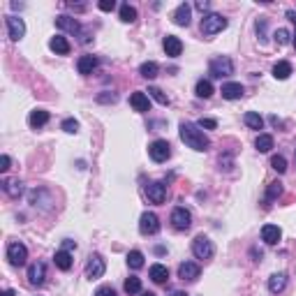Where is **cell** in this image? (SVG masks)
<instances>
[{"label":"cell","mask_w":296,"mask_h":296,"mask_svg":"<svg viewBox=\"0 0 296 296\" xmlns=\"http://www.w3.org/2000/svg\"><path fill=\"white\" fill-rule=\"evenodd\" d=\"M178 134H181V141L187 146V148H192V151H208V146H211V139L204 134V130H201L197 123H181V127H178Z\"/></svg>","instance_id":"cell-1"},{"label":"cell","mask_w":296,"mask_h":296,"mask_svg":"<svg viewBox=\"0 0 296 296\" xmlns=\"http://www.w3.org/2000/svg\"><path fill=\"white\" fill-rule=\"evenodd\" d=\"M229 25V21L225 19L222 14H216V12H211V14H206L204 19H201V33H204L206 37L211 35H218V33H222Z\"/></svg>","instance_id":"cell-2"},{"label":"cell","mask_w":296,"mask_h":296,"mask_svg":"<svg viewBox=\"0 0 296 296\" xmlns=\"http://www.w3.org/2000/svg\"><path fill=\"white\" fill-rule=\"evenodd\" d=\"M192 255L197 257V259H201V261H208L213 255H216V248H213V241L208 238V236H204V234H199L192 241Z\"/></svg>","instance_id":"cell-3"},{"label":"cell","mask_w":296,"mask_h":296,"mask_svg":"<svg viewBox=\"0 0 296 296\" xmlns=\"http://www.w3.org/2000/svg\"><path fill=\"white\" fill-rule=\"evenodd\" d=\"M208 72H211V76H216V79L231 76L234 74V61L227 58V56H218V58H213V61L208 63Z\"/></svg>","instance_id":"cell-4"},{"label":"cell","mask_w":296,"mask_h":296,"mask_svg":"<svg viewBox=\"0 0 296 296\" xmlns=\"http://www.w3.org/2000/svg\"><path fill=\"white\" fill-rule=\"evenodd\" d=\"M148 155H151L153 162H167L171 157V146H169V141L155 139L151 146H148Z\"/></svg>","instance_id":"cell-5"},{"label":"cell","mask_w":296,"mask_h":296,"mask_svg":"<svg viewBox=\"0 0 296 296\" xmlns=\"http://www.w3.org/2000/svg\"><path fill=\"white\" fill-rule=\"evenodd\" d=\"M104 271H106V264L100 255L88 257V261H86V278H88V280H100V278L104 276Z\"/></svg>","instance_id":"cell-6"},{"label":"cell","mask_w":296,"mask_h":296,"mask_svg":"<svg viewBox=\"0 0 296 296\" xmlns=\"http://www.w3.org/2000/svg\"><path fill=\"white\" fill-rule=\"evenodd\" d=\"M25 259H28V248L19 241H12L10 246H7V261H10L12 266H23Z\"/></svg>","instance_id":"cell-7"},{"label":"cell","mask_w":296,"mask_h":296,"mask_svg":"<svg viewBox=\"0 0 296 296\" xmlns=\"http://www.w3.org/2000/svg\"><path fill=\"white\" fill-rule=\"evenodd\" d=\"M139 231L144 236L157 234V231H160V218H157L155 213H151V211L141 213V218H139Z\"/></svg>","instance_id":"cell-8"},{"label":"cell","mask_w":296,"mask_h":296,"mask_svg":"<svg viewBox=\"0 0 296 296\" xmlns=\"http://www.w3.org/2000/svg\"><path fill=\"white\" fill-rule=\"evenodd\" d=\"M171 225H174V229H178V231L190 229L192 216H190V211H187L185 206H176L174 211H171Z\"/></svg>","instance_id":"cell-9"},{"label":"cell","mask_w":296,"mask_h":296,"mask_svg":"<svg viewBox=\"0 0 296 296\" xmlns=\"http://www.w3.org/2000/svg\"><path fill=\"white\" fill-rule=\"evenodd\" d=\"M5 23H7V33H10V40L19 42L21 37L25 35V23H23V19H21V16H7Z\"/></svg>","instance_id":"cell-10"},{"label":"cell","mask_w":296,"mask_h":296,"mask_svg":"<svg viewBox=\"0 0 296 296\" xmlns=\"http://www.w3.org/2000/svg\"><path fill=\"white\" fill-rule=\"evenodd\" d=\"M146 197L153 201V204H162L167 199V185L162 181H153L146 185Z\"/></svg>","instance_id":"cell-11"},{"label":"cell","mask_w":296,"mask_h":296,"mask_svg":"<svg viewBox=\"0 0 296 296\" xmlns=\"http://www.w3.org/2000/svg\"><path fill=\"white\" fill-rule=\"evenodd\" d=\"M56 25H58L61 31L70 33V35H84V31H81V23L76 19H72V16H65V14L56 16Z\"/></svg>","instance_id":"cell-12"},{"label":"cell","mask_w":296,"mask_h":296,"mask_svg":"<svg viewBox=\"0 0 296 296\" xmlns=\"http://www.w3.org/2000/svg\"><path fill=\"white\" fill-rule=\"evenodd\" d=\"M44 280H46V266L42 264V261L31 264V268H28V282H31L33 287H42Z\"/></svg>","instance_id":"cell-13"},{"label":"cell","mask_w":296,"mask_h":296,"mask_svg":"<svg viewBox=\"0 0 296 296\" xmlns=\"http://www.w3.org/2000/svg\"><path fill=\"white\" fill-rule=\"evenodd\" d=\"M199 273H201V268L195 261H183V264L178 266V278H181L183 282H195L197 278H199Z\"/></svg>","instance_id":"cell-14"},{"label":"cell","mask_w":296,"mask_h":296,"mask_svg":"<svg viewBox=\"0 0 296 296\" xmlns=\"http://www.w3.org/2000/svg\"><path fill=\"white\" fill-rule=\"evenodd\" d=\"M130 104L134 111H139V114H146V111H151V100H148V95H146L144 91H137L130 95Z\"/></svg>","instance_id":"cell-15"},{"label":"cell","mask_w":296,"mask_h":296,"mask_svg":"<svg viewBox=\"0 0 296 296\" xmlns=\"http://www.w3.org/2000/svg\"><path fill=\"white\" fill-rule=\"evenodd\" d=\"M282 238V231L278 225H264L261 227V241L268 243V246H276L278 241Z\"/></svg>","instance_id":"cell-16"},{"label":"cell","mask_w":296,"mask_h":296,"mask_svg":"<svg viewBox=\"0 0 296 296\" xmlns=\"http://www.w3.org/2000/svg\"><path fill=\"white\" fill-rule=\"evenodd\" d=\"M162 44H165V51H167V56H169V58H178V56L183 53V42L178 40L176 35H167Z\"/></svg>","instance_id":"cell-17"},{"label":"cell","mask_w":296,"mask_h":296,"mask_svg":"<svg viewBox=\"0 0 296 296\" xmlns=\"http://www.w3.org/2000/svg\"><path fill=\"white\" fill-rule=\"evenodd\" d=\"M190 19H192V5L181 3L174 12V23L176 25H190Z\"/></svg>","instance_id":"cell-18"},{"label":"cell","mask_w":296,"mask_h":296,"mask_svg":"<svg viewBox=\"0 0 296 296\" xmlns=\"http://www.w3.org/2000/svg\"><path fill=\"white\" fill-rule=\"evenodd\" d=\"M222 97L225 100H238V97H243V86L236 84V81H229V84H222Z\"/></svg>","instance_id":"cell-19"},{"label":"cell","mask_w":296,"mask_h":296,"mask_svg":"<svg viewBox=\"0 0 296 296\" xmlns=\"http://www.w3.org/2000/svg\"><path fill=\"white\" fill-rule=\"evenodd\" d=\"M49 111H44V109H35V111H31V116H28V123H31V127L33 130H40V127H44L46 123H49Z\"/></svg>","instance_id":"cell-20"},{"label":"cell","mask_w":296,"mask_h":296,"mask_svg":"<svg viewBox=\"0 0 296 296\" xmlns=\"http://www.w3.org/2000/svg\"><path fill=\"white\" fill-rule=\"evenodd\" d=\"M97 63L100 61H97L95 56H81L79 61H76V70H79V74H93Z\"/></svg>","instance_id":"cell-21"},{"label":"cell","mask_w":296,"mask_h":296,"mask_svg":"<svg viewBox=\"0 0 296 296\" xmlns=\"http://www.w3.org/2000/svg\"><path fill=\"white\" fill-rule=\"evenodd\" d=\"M148 276H151L153 282H157V285H165V282L169 280V268H167L165 264H153L151 271H148Z\"/></svg>","instance_id":"cell-22"},{"label":"cell","mask_w":296,"mask_h":296,"mask_svg":"<svg viewBox=\"0 0 296 296\" xmlns=\"http://www.w3.org/2000/svg\"><path fill=\"white\" fill-rule=\"evenodd\" d=\"M49 46H51V51H56L58 56H67L72 51V46H70V42H67V37H63V35L51 37Z\"/></svg>","instance_id":"cell-23"},{"label":"cell","mask_w":296,"mask_h":296,"mask_svg":"<svg viewBox=\"0 0 296 296\" xmlns=\"http://www.w3.org/2000/svg\"><path fill=\"white\" fill-rule=\"evenodd\" d=\"M3 190H5L12 199H19V197L23 195V185H21L19 181H14V178H3Z\"/></svg>","instance_id":"cell-24"},{"label":"cell","mask_w":296,"mask_h":296,"mask_svg":"<svg viewBox=\"0 0 296 296\" xmlns=\"http://www.w3.org/2000/svg\"><path fill=\"white\" fill-rule=\"evenodd\" d=\"M285 287H287V276H285V273H273V276L268 278V291H271V294H280Z\"/></svg>","instance_id":"cell-25"},{"label":"cell","mask_w":296,"mask_h":296,"mask_svg":"<svg viewBox=\"0 0 296 296\" xmlns=\"http://www.w3.org/2000/svg\"><path fill=\"white\" fill-rule=\"evenodd\" d=\"M53 261H56V266H58L61 271H70V268H72V255L67 250H58V252H56Z\"/></svg>","instance_id":"cell-26"},{"label":"cell","mask_w":296,"mask_h":296,"mask_svg":"<svg viewBox=\"0 0 296 296\" xmlns=\"http://www.w3.org/2000/svg\"><path fill=\"white\" fill-rule=\"evenodd\" d=\"M243 123H246L250 130H261V127H264V118H261L257 111H248V114L243 116Z\"/></svg>","instance_id":"cell-27"},{"label":"cell","mask_w":296,"mask_h":296,"mask_svg":"<svg viewBox=\"0 0 296 296\" xmlns=\"http://www.w3.org/2000/svg\"><path fill=\"white\" fill-rule=\"evenodd\" d=\"M289 74H291V63L280 61V63H276V65H273V76H276V79L285 81V79H289Z\"/></svg>","instance_id":"cell-28"},{"label":"cell","mask_w":296,"mask_h":296,"mask_svg":"<svg viewBox=\"0 0 296 296\" xmlns=\"http://www.w3.org/2000/svg\"><path fill=\"white\" fill-rule=\"evenodd\" d=\"M195 95H197V97H201V100H208V97L213 95V84H211V81H206V79L197 81Z\"/></svg>","instance_id":"cell-29"},{"label":"cell","mask_w":296,"mask_h":296,"mask_svg":"<svg viewBox=\"0 0 296 296\" xmlns=\"http://www.w3.org/2000/svg\"><path fill=\"white\" fill-rule=\"evenodd\" d=\"M157 72H160V65H157V63H153V61L141 63V67H139V74L144 76V79H155Z\"/></svg>","instance_id":"cell-30"},{"label":"cell","mask_w":296,"mask_h":296,"mask_svg":"<svg viewBox=\"0 0 296 296\" xmlns=\"http://www.w3.org/2000/svg\"><path fill=\"white\" fill-rule=\"evenodd\" d=\"M127 266H130L132 271H139L141 266H144V252H139V250L127 252Z\"/></svg>","instance_id":"cell-31"},{"label":"cell","mask_w":296,"mask_h":296,"mask_svg":"<svg viewBox=\"0 0 296 296\" xmlns=\"http://www.w3.org/2000/svg\"><path fill=\"white\" fill-rule=\"evenodd\" d=\"M255 148L259 153H268L273 148V137L271 134H259V137H257V141H255Z\"/></svg>","instance_id":"cell-32"},{"label":"cell","mask_w":296,"mask_h":296,"mask_svg":"<svg viewBox=\"0 0 296 296\" xmlns=\"http://www.w3.org/2000/svg\"><path fill=\"white\" fill-rule=\"evenodd\" d=\"M121 21L123 23H134L137 21V10L130 5V3H123L121 5Z\"/></svg>","instance_id":"cell-33"},{"label":"cell","mask_w":296,"mask_h":296,"mask_svg":"<svg viewBox=\"0 0 296 296\" xmlns=\"http://www.w3.org/2000/svg\"><path fill=\"white\" fill-rule=\"evenodd\" d=\"M285 192V185H282L280 181H273L271 185L266 187V201H273V199H278V197Z\"/></svg>","instance_id":"cell-34"},{"label":"cell","mask_w":296,"mask_h":296,"mask_svg":"<svg viewBox=\"0 0 296 296\" xmlns=\"http://www.w3.org/2000/svg\"><path fill=\"white\" fill-rule=\"evenodd\" d=\"M123 287H125V291H127V294H141V280H139V278H137V276H132V278H127V280H125V285H123Z\"/></svg>","instance_id":"cell-35"},{"label":"cell","mask_w":296,"mask_h":296,"mask_svg":"<svg viewBox=\"0 0 296 296\" xmlns=\"http://www.w3.org/2000/svg\"><path fill=\"white\" fill-rule=\"evenodd\" d=\"M148 95H151L153 100H155L157 104H162V106H167V104H169V97H167L165 93L160 91V88H155V86H151V88H148Z\"/></svg>","instance_id":"cell-36"},{"label":"cell","mask_w":296,"mask_h":296,"mask_svg":"<svg viewBox=\"0 0 296 296\" xmlns=\"http://www.w3.org/2000/svg\"><path fill=\"white\" fill-rule=\"evenodd\" d=\"M273 37H276V42L280 46H285V44H289V42H291V33L287 31V28H278V31L273 33Z\"/></svg>","instance_id":"cell-37"},{"label":"cell","mask_w":296,"mask_h":296,"mask_svg":"<svg viewBox=\"0 0 296 296\" xmlns=\"http://www.w3.org/2000/svg\"><path fill=\"white\" fill-rule=\"evenodd\" d=\"M255 28H257V37H259V42L264 44V42H266V28H268V21H266L264 16H259V19H257V23H255Z\"/></svg>","instance_id":"cell-38"},{"label":"cell","mask_w":296,"mask_h":296,"mask_svg":"<svg viewBox=\"0 0 296 296\" xmlns=\"http://www.w3.org/2000/svg\"><path fill=\"white\" fill-rule=\"evenodd\" d=\"M271 167L278 171V174H285V171H287V160L282 155H273L271 157Z\"/></svg>","instance_id":"cell-39"},{"label":"cell","mask_w":296,"mask_h":296,"mask_svg":"<svg viewBox=\"0 0 296 296\" xmlns=\"http://www.w3.org/2000/svg\"><path fill=\"white\" fill-rule=\"evenodd\" d=\"M61 127L67 132V134H76V132H79V121H74V118H65Z\"/></svg>","instance_id":"cell-40"},{"label":"cell","mask_w":296,"mask_h":296,"mask_svg":"<svg viewBox=\"0 0 296 296\" xmlns=\"http://www.w3.org/2000/svg\"><path fill=\"white\" fill-rule=\"evenodd\" d=\"M197 125H199L201 130H204V127H206V130H216L218 121H213V118H199V123H197Z\"/></svg>","instance_id":"cell-41"},{"label":"cell","mask_w":296,"mask_h":296,"mask_svg":"<svg viewBox=\"0 0 296 296\" xmlns=\"http://www.w3.org/2000/svg\"><path fill=\"white\" fill-rule=\"evenodd\" d=\"M95 296H118V294H116V289H114V287H100V289H97L95 291Z\"/></svg>","instance_id":"cell-42"},{"label":"cell","mask_w":296,"mask_h":296,"mask_svg":"<svg viewBox=\"0 0 296 296\" xmlns=\"http://www.w3.org/2000/svg\"><path fill=\"white\" fill-rule=\"evenodd\" d=\"M97 7H100L102 12H111L116 7V0H100V5Z\"/></svg>","instance_id":"cell-43"},{"label":"cell","mask_w":296,"mask_h":296,"mask_svg":"<svg viewBox=\"0 0 296 296\" xmlns=\"http://www.w3.org/2000/svg\"><path fill=\"white\" fill-rule=\"evenodd\" d=\"M7 169H10V155H3V157H0V171L5 174Z\"/></svg>","instance_id":"cell-44"},{"label":"cell","mask_w":296,"mask_h":296,"mask_svg":"<svg viewBox=\"0 0 296 296\" xmlns=\"http://www.w3.org/2000/svg\"><path fill=\"white\" fill-rule=\"evenodd\" d=\"M287 19H289L291 23L296 25V12L294 10H287ZM291 37H294V46H296V31H294V35H291Z\"/></svg>","instance_id":"cell-45"},{"label":"cell","mask_w":296,"mask_h":296,"mask_svg":"<svg viewBox=\"0 0 296 296\" xmlns=\"http://www.w3.org/2000/svg\"><path fill=\"white\" fill-rule=\"evenodd\" d=\"M97 102H116V95H109V93H104V95H97Z\"/></svg>","instance_id":"cell-46"},{"label":"cell","mask_w":296,"mask_h":296,"mask_svg":"<svg viewBox=\"0 0 296 296\" xmlns=\"http://www.w3.org/2000/svg\"><path fill=\"white\" fill-rule=\"evenodd\" d=\"M74 248H76V243H74V241H63V250L70 252V250H74Z\"/></svg>","instance_id":"cell-47"},{"label":"cell","mask_w":296,"mask_h":296,"mask_svg":"<svg viewBox=\"0 0 296 296\" xmlns=\"http://www.w3.org/2000/svg\"><path fill=\"white\" fill-rule=\"evenodd\" d=\"M197 10H199V12H206V10H208V3H197Z\"/></svg>","instance_id":"cell-48"},{"label":"cell","mask_w":296,"mask_h":296,"mask_svg":"<svg viewBox=\"0 0 296 296\" xmlns=\"http://www.w3.org/2000/svg\"><path fill=\"white\" fill-rule=\"evenodd\" d=\"M3 296H16V291L14 289H5V291H3Z\"/></svg>","instance_id":"cell-49"},{"label":"cell","mask_w":296,"mask_h":296,"mask_svg":"<svg viewBox=\"0 0 296 296\" xmlns=\"http://www.w3.org/2000/svg\"><path fill=\"white\" fill-rule=\"evenodd\" d=\"M171 296H187V294H185V291H174Z\"/></svg>","instance_id":"cell-50"},{"label":"cell","mask_w":296,"mask_h":296,"mask_svg":"<svg viewBox=\"0 0 296 296\" xmlns=\"http://www.w3.org/2000/svg\"><path fill=\"white\" fill-rule=\"evenodd\" d=\"M141 296H155V294H153V291H144V294H141Z\"/></svg>","instance_id":"cell-51"}]
</instances>
